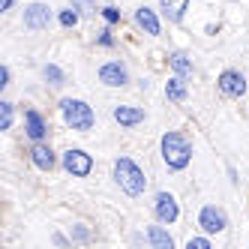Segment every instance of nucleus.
Returning <instances> with one entry per match:
<instances>
[{
    "mask_svg": "<svg viewBox=\"0 0 249 249\" xmlns=\"http://www.w3.org/2000/svg\"><path fill=\"white\" fill-rule=\"evenodd\" d=\"M51 24V9L45 3H30L24 9V27L27 30H45Z\"/></svg>",
    "mask_w": 249,
    "mask_h": 249,
    "instance_id": "39448f33",
    "label": "nucleus"
},
{
    "mask_svg": "<svg viewBox=\"0 0 249 249\" xmlns=\"http://www.w3.org/2000/svg\"><path fill=\"white\" fill-rule=\"evenodd\" d=\"M75 21H78V12H72V9H63L60 12V24L63 27H75Z\"/></svg>",
    "mask_w": 249,
    "mask_h": 249,
    "instance_id": "6ab92c4d",
    "label": "nucleus"
},
{
    "mask_svg": "<svg viewBox=\"0 0 249 249\" xmlns=\"http://www.w3.org/2000/svg\"><path fill=\"white\" fill-rule=\"evenodd\" d=\"M114 120L120 123V126H135V123L144 120V111H141V108H129V105H117V108H114Z\"/></svg>",
    "mask_w": 249,
    "mask_h": 249,
    "instance_id": "9d476101",
    "label": "nucleus"
},
{
    "mask_svg": "<svg viewBox=\"0 0 249 249\" xmlns=\"http://www.w3.org/2000/svg\"><path fill=\"white\" fill-rule=\"evenodd\" d=\"M162 3V9H165V15L171 21H180L183 18V9L189 6V0H159Z\"/></svg>",
    "mask_w": 249,
    "mask_h": 249,
    "instance_id": "4468645a",
    "label": "nucleus"
},
{
    "mask_svg": "<svg viewBox=\"0 0 249 249\" xmlns=\"http://www.w3.org/2000/svg\"><path fill=\"white\" fill-rule=\"evenodd\" d=\"M147 237H150V243H153L156 249H171V246H174L171 234H168L165 228H159V225H150V228H147Z\"/></svg>",
    "mask_w": 249,
    "mask_h": 249,
    "instance_id": "ddd939ff",
    "label": "nucleus"
},
{
    "mask_svg": "<svg viewBox=\"0 0 249 249\" xmlns=\"http://www.w3.org/2000/svg\"><path fill=\"white\" fill-rule=\"evenodd\" d=\"M165 93H168V99H174V102H183V99H186V84H183V78H171V81L165 84Z\"/></svg>",
    "mask_w": 249,
    "mask_h": 249,
    "instance_id": "dca6fc26",
    "label": "nucleus"
},
{
    "mask_svg": "<svg viewBox=\"0 0 249 249\" xmlns=\"http://www.w3.org/2000/svg\"><path fill=\"white\" fill-rule=\"evenodd\" d=\"M189 249H210V240L207 237H192L189 240Z\"/></svg>",
    "mask_w": 249,
    "mask_h": 249,
    "instance_id": "5701e85b",
    "label": "nucleus"
},
{
    "mask_svg": "<svg viewBox=\"0 0 249 249\" xmlns=\"http://www.w3.org/2000/svg\"><path fill=\"white\" fill-rule=\"evenodd\" d=\"M156 216L162 222H174L177 219V201L171 198L168 192H159L156 195Z\"/></svg>",
    "mask_w": 249,
    "mask_h": 249,
    "instance_id": "1a4fd4ad",
    "label": "nucleus"
},
{
    "mask_svg": "<svg viewBox=\"0 0 249 249\" xmlns=\"http://www.w3.org/2000/svg\"><path fill=\"white\" fill-rule=\"evenodd\" d=\"M33 153V162H36V168H42V171H51V165H54V153H51V147H45V144H36L30 150Z\"/></svg>",
    "mask_w": 249,
    "mask_h": 249,
    "instance_id": "9b49d317",
    "label": "nucleus"
},
{
    "mask_svg": "<svg viewBox=\"0 0 249 249\" xmlns=\"http://www.w3.org/2000/svg\"><path fill=\"white\" fill-rule=\"evenodd\" d=\"M198 225L207 231V234H216V231L225 228V213L219 207H204L201 216H198Z\"/></svg>",
    "mask_w": 249,
    "mask_h": 249,
    "instance_id": "0eeeda50",
    "label": "nucleus"
},
{
    "mask_svg": "<svg viewBox=\"0 0 249 249\" xmlns=\"http://www.w3.org/2000/svg\"><path fill=\"white\" fill-rule=\"evenodd\" d=\"M171 66L177 75H189L192 72V63L186 60V54H171Z\"/></svg>",
    "mask_w": 249,
    "mask_h": 249,
    "instance_id": "f3484780",
    "label": "nucleus"
},
{
    "mask_svg": "<svg viewBox=\"0 0 249 249\" xmlns=\"http://www.w3.org/2000/svg\"><path fill=\"white\" fill-rule=\"evenodd\" d=\"M99 81L108 84V87H120V84H126V69L120 63H105L99 69Z\"/></svg>",
    "mask_w": 249,
    "mask_h": 249,
    "instance_id": "6e6552de",
    "label": "nucleus"
},
{
    "mask_svg": "<svg viewBox=\"0 0 249 249\" xmlns=\"http://www.w3.org/2000/svg\"><path fill=\"white\" fill-rule=\"evenodd\" d=\"M45 78H51V84H63V72L57 66H45Z\"/></svg>",
    "mask_w": 249,
    "mask_h": 249,
    "instance_id": "aec40b11",
    "label": "nucleus"
},
{
    "mask_svg": "<svg viewBox=\"0 0 249 249\" xmlns=\"http://www.w3.org/2000/svg\"><path fill=\"white\" fill-rule=\"evenodd\" d=\"M27 135H30V138H36V141L45 135V123H42L39 111H27Z\"/></svg>",
    "mask_w": 249,
    "mask_h": 249,
    "instance_id": "2eb2a0df",
    "label": "nucleus"
},
{
    "mask_svg": "<svg viewBox=\"0 0 249 249\" xmlns=\"http://www.w3.org/2000/svg\"><path fill=\"white\" fill-rule=\"evenodd\" d=\"M114 177H117V183L123 186V192H126V195H141V192H144V186H147L144 171H141L129 156H120V159H117Z\"/></svg>",
    "mask_w": 249,
    "mask_h": 249,
    "instance_id": "f257e3e1",
    "label": "nucleus"
},
{
    "mask_svg": "<svg viewBox=\"0 0 249 249\" xmlns=\"http://www.w3.org/2000/svg\"><path fill=\"white\" fill-rule=\"evenodd\" d=\"M63 168L72 174V177H87V174H90V168H93V159L87 156L84 150H69L63 156Z\"/></svg>",
    "mask_w": 249,
    "mask_h": 249,
    "instance_id": "20e7f679",
    "label": "nucleus"
},
{
    "mask_svg": "<svg viewBox=\"0 0 249 249\" xmlns=\"http://www.w3.org/2000/svg\"><path fill=\"white\" fill-rule=\"evenodd\" d=\"M9 84V69L3 66V69H0V87H6Z\"/></svg>",
    "mask_w": 249,
    "mask_h": 249,
    "instance_id": "b1692460",
    "label": "nucleus"
},
{
    "mask_svg": "<svg viewBox=\"0 0 249 249\" xmlns=\"http://www.w3.org/2000/svg\"><path fill=\"white\" fill-rule=\"evenodd\" d=\"M162 156H165L168 168H186L189 165V156H192L186 135H180V132H165L162 135Z\"/></svg>",
    "mask_w": 249,
    "mask_h": 249,
    "instance_id": "f03ea898",
    "label": "nucleus"
},
{
    "mask_svg": "<svg viewBox=\"0 0 249 249\" xmlns=\"http://www.w3.org/2000/svg\"><path fill=\"white\" fill-rule=\"evenodd\" d=\"M102 15H105V21H108V24H117V21H120V12H117L114 6H105Z\"/></svg>",
    "mask_w": 249,
    "mask_h": 249,
    "instance_id": "4be33fe9",
    "label": "nucleus"
},
{
    "mask_svg": "<svg viewBox=\"0 0 249 249\" xmlns=\"http://www.w3.org/2000/svg\"><path fill=\"white\" fill-rule=\"evenodd\" d=\"M60 111H63V120L78 132H87L93 126V111H90V105L81 102V99H63Z\"/></svg>",
    "mask_w": 249,
    "mask_h": 249,
    "instance_id": "7ed1b4c3",
    "label": "nucleus"
},
{
    "mask_svg": "<svg viewBox=\"0 0 249 249\" xmlns=\"http://www.w3.org/2000/svg\"><path fill=\"white\" fill-rule=\"evenodd\" d=\"M72 9H78V12H84V15H90V12H93V3H90V0H72Z\"/></svg>",
    "mask_w": 249,
    "mask_h": 249,
    "instance_id": "412c9836",
    "label": "nucleus"
},
{
    "mask_svg": "<svg viewBox=\"0 0 249 249\" xmlns=\"http://www.w3.org/2000/svg\"><path fill=\"white\" fill-rule=\"evenodd\" d=\"M135 21H138L141 27H144L147 33H153V36L159 33V18L153 15V9H147V6H141V9L135 12Z\"/></svg>",
    "mask_w": 249,
    "mask_h": 249,
    "instance_id": "f8f14e48",
    "label": "nucleus"
},
{
    "mask_svg": "<svg viewBox=\"0 0 249 249\" xmlns=\"http://www.w3.org/2000/svg\"><path fill=\"white\" fill-rule=\"evenodd\" d=\"M12 126V102H0V129Z\"/></svg>",
    "mask_w": 249,
    "mask_h": 249,
    "instance_id": "a211bd4d",
    "label": "nucleus"
},
{
    "mask_svg": "<svg viewBox=\"0 0 249 249\" xmlns=\"http://www.w3.org/2000/svg\"><path fill=\"white\" fill-rule=\"evenodd\" d=\"M219 90L225 96H243L246 93V78L240 72H234V69H225L219 75Z\"/></svg>",
    "mask_w": 249,
    "mask_h": 249,
    "instance_id": "423d86ee",
    "label": "nucleus"
},
{
    "mask_svg": "<svg viewBox=\"0 0 249 249\" xmlns=\"http://www.w3.org/2000/svg\"><path fill=\"white\" fill-rule=\"evenodd\" d=\"M99 42H102V45H111V33H108V30H102V36H99Z\"/></svg>",
    "mask_w": 249,
    "mask_h": 249,
    "instance_id": "393cba45",
    "label": "nucleus"
},
{
    "mask_svg": "<svg viewBox=\"0 0 249 249\" xmlns=\"http://www.w3.org/2000/svg\"><path fill=\"white\" fill-rule=\"evenodd\" d=\"M9 6H12V0H3V12H6V9H9Z\"/></svg>",
    "mask_w": 249,
    "mask_h": 249,
    "instance_id": "a878e982",
    "label": "nucleus"
}]
</instances>
